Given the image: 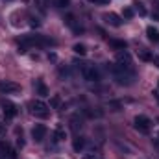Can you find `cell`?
<instances>
[{
  "mask_svg": "<svg viewBox=\"0 0 159 159\" xmlns=\"http://www.w3.org/2000/svg\"><path fill=\"white\" fill-rule=\"evenodd\" d=\"M17 144H19V146H20V148H22V146H24V141H22V135H20V137H19V139H17Z\"/></svg>",
  "mask_w": 159,
  "mask_h": 159,
  "instance_id": "24",
  "label": "cell"
},
{
  "mask_svg": "<svg viewBox=\"0 0 159 159\" xmlns=\"http://www.w3.org/2000/svg\"><path fill=\"white\" fill-rule=\"evenodd\" d=\"M35 4L39 6V9L44 11V9H46V6H48V0H35Z\"/></svg>",
  "mask_w": 159,
  "mask_h": 159,
  "instance_id": "21",
  "label": "cell"
},
{
  "mask_svg": "<svg viewBox=\"0 0 159 159\" xmlns=\"http://www.w3.org/2000/svg\"><path fill=\"white\" fill-rule=\"evenodd\" d=\"M91 4H100V6H106V4H109V0H89Z\"/></svg>",
  "mask_w": 159,
  "mask_h": 159,
  "instance_id": "22",
  "label": "cell"
},
{
  "mask_svg": "<svg viewBox=\"0 0 159 159\" xmlns=\"http://www.w3.org/2000/svg\"><path fill=\"white\" fill-rule=\"evenodd\" d=\"M69 2H70V0H57V4H59L61 7H67V6H69Z\"/></svg>",
  "mask_w": 159,
  "mask_h": 159,
  "instance_id": "23",
  "label": "cell"
},
{
  "mask_svg": "<svg viewBox=\"0 0 159 159\" xmlns=\"http://www.w3.org/2000/svg\"><path fill=\"white\" fill-rule=\"evenodd\" d=\"M154 61H156V63L159 65V57H154Z\"/></svg>",
  "mask_w": 159,
  "mask_h": 159,
  "instance_id": "27",
  "label": "cell"
},
{
  "mask_svg": "<svg viewBox=\"0 0 159 159\" xmlns=\"http://www.w3.org/2000/svg\"><path fill=\"white\" fill-rule=\"evenodd\" d=\"M65 22H67V26H69V28H72V32H74V34H81V32H83V28H81L80 24H76L74 15H67V17H65Z\"/></svg>",
  "mask_w": 159,
  "mask_h": 159,
  "instance_id": "10",
  "label": "cell"
},
{
  "mask_svg": "<svg viewBox=\"0 0 159 159\" xmlns=\"http://www.w3.org/2000/svg\"><path fill=\"white\" fill-rule=\"evenodd\" d=\"M2 107H4V117H6V119H15V117H17V113H19L17 106H15V104H11V102H4V104H2Z\"/></svg>",
  "mask_w": 159,
  "mask_h": 159,
  "instance_id": "7",
  "label": "cell"
},
{
  "mask_svg": "<svg viewBox=\"0 0 159 159\" xmlns=\"http://www.w3.org/2000/svg\"><path fill=\"white\" fill-rule=\"evenodd\" d=\"M137 54H139V59H143V61H152V59H154V57H152V54H150L146 48H141Z\"/></svg>",
  "mask_w": 159,
  "mask_h": 159,
  "instance_id": "16",
  "label": "cell"
},
{
  "mask_svg": "<svg viewBox=\"0 0 159 159\" xmlns=\"http://www.w3.org/2000/svg\"><path fill=\"white\" fill-rule=\"evenodd\" d=\"M104 19H106L107 24H111V26H115V28H120V26H122V19H120L117 13H106Z\"/></svg>",
  "mask_w": 159,
  "mask_h": 159,
  "instance_id": "8",
  "label": "cell"
},
{
  "mask_svg": "<svg viewBox=\"0 0 159 159\" xmlns=\"http://www.w3.org/2000/svg\"><path fill=\"white\" fill-rule=\"evenodd\" d=\"M146 35H148V39L152 41L154 44H157V43H159V30H157V28L148 26V28H146Z\"/></svg>",
  "mask_w": 159,
  "mask_h": 159,
  "instance_id": "12",
  "label": "cell"
},
{
  "mask_svg": "<svg viewBox=\"0 0 159 159\" xmlns=\"http://www.w3.org/2000/svg\"><path fill=\"white\" fill-rule=\"evenodd\" d=\"M133 126H135V129H137L139 133H150V129H152V120L148 119V117H144V115H137L135 120H133Z\"/></svg>",
  "mask_w": 159,
  "mask_h": 159,
  "instance_id": "3",
  "label": "cell"
},
{
  "mask_svg": "<svg viewBox=\"0 0 159 159\" xmlns=\"http://www.w3.org/2000/svg\"><path fill=\"white\" fill-rule=\"evenodd\" d=\"M113 78L117 80V83L120 85H131L135 81V72L131 67H122V65H113L111 67Z\"/></svg>",
  "mask_w": 159,
  "mask_h": 159,
  "instance_id": "1",
  "label": "cell"
},
{
  "mask_svg": "<svg viewBox=\"0 0 159 159\" xmlns=\"http://www.w3.org/2000/svg\"><path fill=\"white\" fill-rule=\"evenodd\" d=\"M34 87H35V91H37L39 96H48V87H46V83L43 80H35L34 81Z\"/></svg>",
  "mask_w": 159,
  "mask_h": 159,
  "instance_id": "11",
  "label": "cell"
},
{
  "mask_svg": "<svg viewBox=\"0 0 159 159\" xmlns=\"http://www.w3.org/2000/svg\"><path fill=\"white\" fill-rule=\"evenodd\" d=\"M20 91V85L15 83V81H0V93H6V94H13V93H19Z\"/></svg>",
  "mask_w": 159,
  "mask_h": 159,
  "instance_id": "5",
  "label": "cell"
},
{
  "mask_svg": "<svg viewBox=\"0 0 159 159\" xmlns=\"http://www.w3.org/2000/svg\"><path fill=\"white\" fill-rule=\"evenodd\" d=\"M44 137H46V126H43V124H35V126L32 128V139H34L35 143H41Z\"/></svg>",
  "mask_w": 159,
  "mask_h": 159,
  "instance_id": "6",
  "label": "cell"
},
{
  "mask_svg": "<svg viewBox=\"0 0 159 159\" xmlns=\"http://www.w3.org/2000/svg\"><path fill=\"white\" fill-rule=\"evenodd\" d=\"M50 106H52V107H59V106H61V98H59L57 94H54L52 100H50Z\"/></svg>",
  "mask_w": 159,
  "mask_h": 159,
  "instance_id": "20",
  "label": "cell"
},
{
  "mask_svg": "<svg viewBox=\"0 0 159 159\" xmlns=\"http://www.w3.org/2000/svg\"><path fill=\"white\" fill-rule=\"evenodd\" d=\"M72 146H74V150H76V152H80V150L85 146V139H83V137H76V139H74V143H72Z\"/></svg>",
  "mask_w": 159,
  "mask_h": 159,
  "instance_id": "17",
  "label": "cell"
},
{
  "mask_svg": "<svg viewBox=\"0 0 159 159\" xmlns=\"http://www.w3.org/2000/svg\"><path fill=\"white\" fill-rule=\"evenodd\" d=\"M117 65H122V67H131V56H129L126 50H120V54L117 56Z\"/></svg>",
  "mask_w": 159,
  "mask_h": 159,
  "instance_id": "9",
  "label": "cell"
},
{
  "mask_svg": "<svg viewBox=\"0 0 159 159\" xmlns=\"http://www.w3.org/2000/svg\"><path fill=\"white\" fill-rule=\"evenodd\" d=\"M72 50H74L76 54H80V56H85V54H87V48H85V44H81V43H76Z\"/></svg>",
  "mask_w": 159,
  "mask_h": 159,
  "instance_id": "18",
  "label": "cell"
},
{
  "mask_svg": "<svg viewBox=\"0 0 159 159\" xmlns=\"http://www.w3.org/2000/svg\"><path fill=\"white\" fill-rule=\"evenodd\" d=\"M54 139H56V141H65V139H67V131H65L61 126H57L56 131H54Z\"/></svg>",
  "mask_w": 159,
  "mask_h": 159,
  "instance_id": "15",
  "label": "cell"
},
{
  "mask_svg": "<svg viewBox=\"0 0 159 159\" xmlns=\"http://www.w3.org/2000/svg\"><path fill=\"white\" fill-rule=\"evenodd\" d=\"M81 74L87 81H100V72L94 65H83L81 67Z\"/></svg>",
  "mask_w": 159,
  "mask_h": 159,
  "instance_id": "4",
  "label": "cell"
},
{
  "mask_svg": "<svg viewBox=\"0 0 159 159\" xmlns=\"http://www.w3.org/2000/svg\"><path fill=\"white\" fill-rule=\"evenodd\" d=\"M133 15H135L133 7H124V9H122V17H124V19H131Z\"/></svg>",
  "mask_w": 159,
  "mask_h": 159,
  "instance_id": "19",
  "label": "cell"
},
{
  "mask_svg": "<svg viewBox=\"0 0 159 159\" xmlns=\"http://www.w3.org/2000/svg\"><path fill=\"white\" fill-rule=\"evenodd\" d=\"M109 46L115 48V50H126L128 48V43L126 41H120V39H109Z\"/></svg>",
  "mask_w": 159,
  "mask_h": 159,
  "instance_id": "13",
  "label": "cell"
},
{
  "mask_svg": "<svg viewBox=\"0 0 159 159\" xmlns=\"http://www.w3.org/2000/svg\"><path fill=\"white\" fill-rule=\"evenodd\" d=\"M133 11H135V13H139L141 17H146V13H148L143 2H133Z\"/></svg>",
  "mask_w": 159,
  "mask_h": 159,
  "instance_id": "14",
  "label": "cell"
},
{
  "mask_svg": "<svg viewBox=\"0 0 159 159\" xmlns=\"http://www.w3.org/2000/svg\"><path fill=\"white\" fill-rule=\"evenodd\" d=\"M30 20H32V22H30L32 26H39V20H37V19H30Z\"/></svg>",
  "mask_w": 159,
  "mask_h": 159,
  "instance_id": "25",
  "label": "cell"
},
{
  "mask_svg": "<svg viewBox=\"0 0 159 159\" xmlns=\"http://www.w3.org/2000/svg\"><path fill=\"white\" fill-rule=\"evenodd\" d=\"M85 159H102V157H98V156H85Z\"/></svg>",
  "mask_w": 159,
  "mask_h": 159,
  "instance_id": "26",
  "label": "cell"
},
{
  "mask_svg": "<svg viewBox=\"0 0 159 159\" xmlns=\"http://www.w3.org/2000/svg\"><path fill=\"white\" fill-rule=\"evenodd\" d=\"M50 107L43 102V100H34L32 104H30V111H32V115L34 117H37V119H46L48 117V111Z\"/></svg>",
  "mask_w": 159,
  "mask_h": 159,
  "instance_id": "2",
  "label": "cell"
}]
</instances>
